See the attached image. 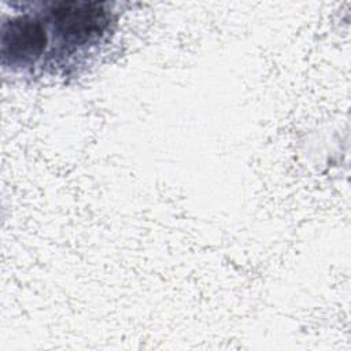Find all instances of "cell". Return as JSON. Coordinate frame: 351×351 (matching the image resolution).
Returning a JSON list of instances; mask_svg holds the SVG:
<instances>
[{
    "label": "cell",
    "instance_id": "6da1fadb",
    "mask_svg": "<svg viewBox=\"0 0 351 351\" xmlns=\"http://www.w3.org/2000/svg\"><path fill=\"white\" fill-rule=\"evenodd\" d=\"M111 15L100 3L63 1L48 11V21L64 45L77 48L99 41L110 26Z\"/></svg>",
    "mask_w": 351,
    "mask_h": 351
},
{
    "label": "cell",
    "instance_id": "7a4b0ae2",
    "mask_svg": "<svg viewBox=\"0 0 351 351\" xmlns=\"http://www.w3.org/2000/svg\"><path fill=\"white\" fill-rule=\"evenodd\" d=\"M48 33L43 21L32 15H16L1 25V64L10 70L34 66L44 55Z\"/></svg>",
    "mask_w": 351,
    "mask_h": 351
}]
</instances>
